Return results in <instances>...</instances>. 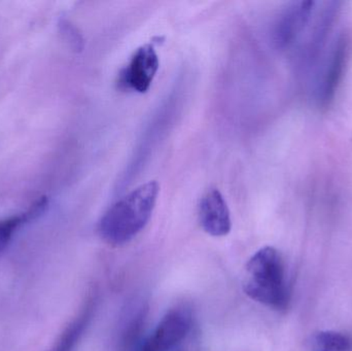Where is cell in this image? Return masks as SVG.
Returning <instances> with one entry per match:
<instances>
[{
	"label": "cell",
	"instance_id": "obj_1",
	"mask_svg": "<svg viewBox=\"0 0 352 351\" xmlns=\"http://www.w3.org/2000/svg\"><path fill=\"white\" fill-rule=\"evenodd\" d=\"M158 195V183L148 181L116 202L99 222L101 238L113 247L135 238L151 220Z\"/></svg>",
	"mask_w": 352,
	"mask_h": 351
},
{
	"label": "cell",
	"instance_id": "obj_2",
	"mask_svg": "<svg viewBox=\"0 0 352 351\" xmlns=\"http://www.w3.org/2000/svg\"><path fill=\"white\" fill-rule=\"evenodd\" d=\"M243 291L246 296L273 310H287L291 292L283 256L273 247L258 249L245 266Z\"/></svg>",
	"mask_w": 352,
	"mask_h": 351
},
{
	"label": "cell",
	"instance_id": "obj_3",
	"mask_svg": "<svg viewBox=\"0 0 352 351\" xmlns=\"http://www.w3.org/2000/svg\"><path fill=\"white\" fill-rule=\"evenodd\" d=\"M349 55L351 39L346 34H341L333 45L318 76L314 98L316 104L320 109H327L334 101L337 91L344 76Z\"/></svg>",
	"mask_w": 352,
	"mask_h": 351
},
{
	"label": "cell",
	"instance_id": "obj_4",
	"mask_svg": "<svg viewBox=\"0 0 352 351\" xmlns=\"http://www.w3.org/2000/svg\"><path fill=\"white\" fill-rule=\"evenodd\" d=\"M192 315L186 306L170 309L155 331L146 337L138 351H171L179 348L190 336Z\"/></svg>",
	"mask_w": 352,
	"mask_h": 351
},
{
	"label": "cell",
	"instance_id": "obj_5",
	"mask_svg": "<svg viewBox=\"0 0 352 351\" xmlns=\"http://www.w3.org/2000/svg\"><path fill=\"white\" fill-rule=\"evenodd\" d=\"M316 2H292L275 25L274 41L277 47L287 49L305 32L316 10Z\"/></svg>",
	"mask_w": 352,
	"mask_h": 351
},
{
	"label": "cell",
	"instance_id": "obj_6",
	"mask_svg": "<svg viewBox=\"0 0 352 351\" xmlns=\"http://www.w3.org/2000/svg\"><path fill=\"white\" fill-rule=\"evenodd\" d=\"M159 69V58L152 45L138 49L127 67L122 71L121 84L136 92L150 89Z\"/></svg>",
	"mask_w": 352,
	"mask_h": 351
},
{
	"label": "cell",
	"instance_id": "obj_7",
	"mask_svg": "<svg viewBox=\"0 0 352 351\" xmlns=\"http://www.w3.org/2000/svg\"><path fill=\"white\" fill-rule=\"evenodd\" d=\"M199 218L203 230L213 237L227 236L232 229L227 202L217 189L206 192L199 206Z\"/></svg>",
	"mask_w": 352,
	"mask_h": 351
},
{
	"label": "cell",
	"instance_id": "obj_8",
	"mask_svg": "<svg viewBox=\"0 0 352 351\" xmlns=\"http://www.w3.org/2000/svg\"><path fill=\"white\" fill-rule=\"evenodd\" d=\"M338 10L339 2H328L322 12L318 14V19L314 21V26L310 28L307 39L300 52V62L301 67L304 69H310L318 60L328 35L332 30Z\"/></svg>",
	"mask_w": 352,
	"mask_h": 351
},
{
	"label": "cell",
	"instance_id": "obj_9",
	"mask_svg": "<svg viewBox=\"0 0 352 351\" xmlns=\"http://www.w3.org/2000/svg\"><path fill=\"white\" fill-rule=\"evenodd\" d=\"M97 308V297L91 294L76 317L66 326L50 351H74L86 333Z\"/></svg>",
	"mask_w": 352,
	"mask_h": 351
},
{
	"label": "cell",
	"instance_id": "obj_10",
	"mask_svg": "<svg viewBox=\"0 0 352 351\" xmlns=\"http://www.w3.org/2000/svg\"><path fill=\"white\" fill-rule=\"evenodd\" d=\"M307 351H352L351 336L337 331H320L306 340Z\"/></svg>",
	"mask_w": 352,
	"mask_h": 351
},
{
	"label": "cell",
	"instance_id": "obj_11",
	"mask_svg": "<svg viewBox=\"0 0 352 351\" xmlns=\"http://www.w3.org/2000/svg\"><path fill=\"white\" fill-rule=\"evenodd\" d=\"M146 319V307H140L135 313L132 315L131 319L128 321L124 327L121 335L122 351H138L142 342L146 338L144 337V324Z\"/></svg>",
	"mask_w": 352,
	"mask_h": 351
},
{
	"label": "cell",
	"instance_id": "obj_12",
	"mask_svg": "<svg viewBox=\"0 0 352 351\" xmlns=\"http://www.w3.org/2000/svg\"><path fill=\"white\" fill-rule=\"evenodd\" d=\"M26 214H18V216H10V218L0 220V253L6 249L8 243L12 240L14 232L22 225L28 223Z\"/></svg>",
	"mask_w": 352,
	"mask_h": 351
},
{
	"label": "cell",
	"instance_id": "obj_13",
	"mask_svg": "<svg viewBox=\"0 0 352 351\" xmlns=\"http://www.w3.org/2000/svg\"><path fill=\"white\" fill-rule=\"evenodd\" d=\"M59 27L61 34L63 35L67 43H69L74 49H80L82 41H80V34H78L76 29L66 20L61 21L59 23Z\"/></svg>",
	"mask_w": 352,
	"mask_h": 351
},
{
	"label": "cell",
	"instance_id": "obj_14",
	"mask_svg": "<svg viewBox=\"0 0 352 351\" xmlns=\"http://www.w3.org/2000/svg\"><path fill=\"white\" fill-rule=\"evenodd\" d=\"M47 206V199L45 197L39 198L37 201H35L34 203L29 207V210L25 212L27 218H28L29 222L36 220L37 218H39V216L45 212Z\"/></svg>",
	"mask_w": 352,
	"mask_h": 351
}]
</instances>
